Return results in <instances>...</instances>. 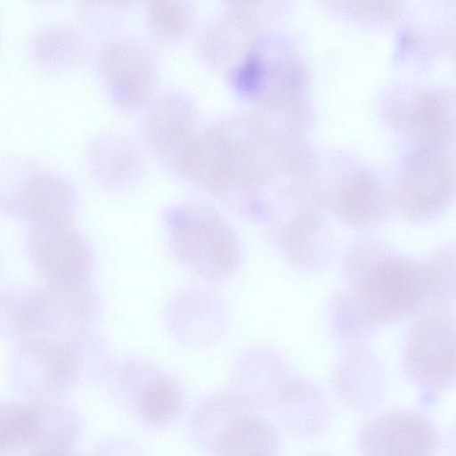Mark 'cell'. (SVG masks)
I'll use <instances>...</instances> for the list:
<instances>
[{
  "label": "cell",
  "instance_id": "6da1fadb",
  "mask_svg": "<svg viewBox=\"0 0 456 456\" xmlns=\"http://www.w3.org/2000/svg\"><path fill=\"white\" fill-rule=\"evenodd\" d=\"M273 145L262 117L233 112L200 130L175 173L233 208L254 211L270 179Z\"/></svg>",
  "mask_w": 456,
  "mask_h": 456
},
{
  "label": "cell",
  "instance_id": "7a4b0ae2",
  "mask_svg": "<svg viewBox=\"0 0 456 456\" xmlns=\"http://www.w3.org/2000/svg\"><path fill=\"white\" fill-rule=\"evenodd\" d=\"M450 263L392 254L383 244L362 242L348 254L346 275L353 286L355 320L370 329L399 321L448 289Z\"/></svg>",
  "mask_w": 456,
  "mask_h": 456
},
{
  "label": "cell",
  "instance_id": "3957f363",
  "mask_svg": "<svg viewBox=\"0 0 456 456\" xmlns=\"http://www.w3.org/2000/svg\"><path fill=\"white\" fill-rule=\"evenodd\" d=\"M166 221L173 252L190 271L215 282L235 273L241 243L216 208L200 201L182 202L167 210Z\"/></svg>",
  "mask_w": 456,
  "mask_h": 456
},
{
  "label": "cell",
  "instance_id": "277c9868",
  "mask_svg": "<svg viewBox=\"0 0 456 456\" xmlns=\"http://www.w3.org/2000/svg\"><path fill=\"white\" fill-rule=\"evenodd\" d=\"M97 70L120 111H139L154 99L159 61L146 44L127 38L105 43L98 53Z\"/></svg>",
  "mask_w": 456,
  "mask_h": 456
},
{
  "label": "cell",
  "instance_id": "5b68a950",
  "mask_svg": "<svg viewBox=\"0 0 456 456\" xmlns=\"http://www.w3.org/2000/svg\"><path fill=\"white\" fill-rule=\"evenodd\" d=\"M403 367L419 386L443 389L454 381L453 322L440 312H428L412 324L404 346Z\"/></svg>",
  "mask_w": 456,
  "mask_h": 456
},
{
  "label": "cell",
  "instance_id": "8992f818",
  "mask_svg": "<svg viewBox=\"0 0 456 456\" xmlns=\"http://www.w3.org/2000/svg\"><path fill=\"white\" fill-rule=\"evenodd\" d=\"M142 130L149 150L175 172L200 132L196 106L184 93L167 91L147 106Z\"/></svg>",
  "mask_w": 456,
  "mask_h": 456
},
{
  "label": "cell",
  "instance_id": "52a82bcc",
  "mask_svg": "<svg viewBox=\"0 0 456 456\" xmlns=\"http://www.w3.org/2000/svg\"><path fill=\"white\" fill-rule=\"evenodd\" d=\"M123 393L142 420L160 427L175 420L183 411L185 397L181 386L151 363L128 360L118 374Z\"/></svg>",
  "mask_w": 456,
  "mask_h": 456
},
{
  "label": "cell",
  "instance_id": "ba28073f",
  "mask_svg": "<svg viewBox=\"0 0 456 456\" xmlns=\"http://www.w3.org/2000/svg\"><path fill=\"white\" fill-rule=\"evenodd\" d=\"M439 435L422 415L397 411L370 422L359 436L363 456H436Z\"/></svg>",
  "mask_w": 456,
  "mask_h": 456
},
{
  "label": "cell",
  "instance_id": "9c48e42d",
  "mask_svg": "<svg viewBox=\"0 0 456 456\" xmlns=\"http://www.w3.org/2000/svg\"><path fill=\"white\" fill-rule=\"evenodd\" d=\"M36 265L54 285L77 290L88 279L91 255L84 240L66 224L37 225L31 238Z\"/></svg>",
  "mask_w": 456,
  "mask_h": 456
},
{
  "label": "cell",
  "instance_id": "30bf717a",
  "mask_svg": "<svg viewBox=\"0 0 456 456\" xmlns=\"http://www.w3.org/2000/svg\"><path fill=\"white\" fill-rule=\"evenodd\" d=\"M405 167L399 180L397 199L408 217H434L444 210L453 195V175L439 158L426 155Z\"/></svg>",
  "mask_w": 456,
  "mask_h": 456
},
{
  "label": "cell",
  "instance_id": "8fae6325",
  "mask_svg": "<svg viewBox=\"0 0 456 456\" xmlns=\"http://www.w3.org/2000/svg\"><path fill=\"white\" fill-rule=\"evenodd\" d=\"M248 3H231L203 33L200 50L211 68L228 74L257 42L258 20Z\"/></svg>",
  "mask_w": 456,
  "mask_h": 456
},
{
  "label": "cell",
  "instance_id": "7c38bea8",
  "mask_svg": "<svg viewBox=\"0 0 456 456\" xmlns=\"http://www.w3.org/2000/svg\"><path fill=\"white\" fill-rule=\"evenodd\" d=\"M275 238L289 259L305 268L321 265L330 249L326 224L310 208L297 210L285 221H278Z\"/></svg>",
  "mask_w": 456,
  "mask_h": 456
},
{
  "label": "cell",
  "instance_id": "4fadbf2b",
  "mask_svg": "<svg viewBox=\"0 0 456 456\" xmlns=\"http://www.w3.org/2000/svg\"><path fill=\"white\" fill-rule=\"evenodd\" d=\"M20 201L37 225H58L66 224L69 219L74 196L62 178L49 172H39L23 184Z\"/></svg>",
  "mask_w": 456,
  "mask_h": 456
},
{
  "label": "cell",
  "instance_id": "5bb4252c",
  "mask_svg": "<svg viewBox=\"0 0 456 456\" xmlns=\"http://www.w3.org/2000/svg\"><path fill=\"white\" fill-rule=\"evenodd\" d=\"M333 212L345 224L357 230H372L383 224L387 201L383 191L369 176L345 183L335 194Z\"/></svg>",
  "mask_w": 456,
  "mask_h": 456
},
{
  "label": "cell",
  "instance_id": "9a60e30c",
  "mask_svg": "<svg viewBox=\"0 0 456 456\" xmlns=\"http://www.w3.org/2000/svg\"><path fill=\"white\" fill-rule=\"evenodd\" d=\"M252 412L250 401L236 393L213 395L201 403L191 419L196 444L212 452L219 438L238 419Z\"/></svg>",
  "mask_w": 456,
  "mask_h": 456
},
{
  "label": "cell",
  "instance_id": "2e32d148",
  "mask_svg": "<svg viewBox=\"0 0 456 456\" xmlns=\"http://www.w3.org/2000/svg\"><path fill=\"white\" fill-rule=\"evenodd\" d=\"M279 447L275 427L253 412L238 419L215 444L214 456H274Z\"/></svg>",
  "mask_w": 456,
  "mask_h": 456
},
{
  "label": "cell",
  "instance_id": "e0dca14e",
  "mask_svg": "<svg viewBox=\"0 0 456 456\" xmlns=\"http://www.w3.org/2000/svg\"><path fill=\"white\" fill-rule=\"evenodd\" d=\"M95 166L110 186L119 189L140 178L143 160L130 141L118 134H109L96 147Z\"/></svg>",
  "mask_w": 456,
  "mask_h": 456
},
{
  "label": "cell",
  "instance_id": "ac0fdd59",
  "mask_svg": "<svg viewBox=\"0 0 456 456\" xmlns=\"http://www.w3.org/2000/svg\"><path fill=\"white\" fill-rule=\"evenodd\" d=\"M34 436L30 448L38 451H67L78 435L79 422L68 409L50 403L31 404Z\"/></svg>",
  "mask_w": 456,
  "mask_h": 456
},
{
  "label": "cell",
  "instance_id": "d6986e66",
  "mask_svg": "<svg viewBox=\"0 0 456 456\" xmlns=\"http://www.w3.org/2000/svg\"><path fill=\"white\" fill-rule=\"evenodd\" d=\"M146 26L157 39L175 43L187 37L194 26V12L185 2L157 0L144 9Z\"/></svg>",
  "mask_w": 456,
  "mask_h": 456
},
{
  "label": "cell",
  "instance_id": "ffe728a7",
  "mask_svg": "<svg viewBox=\"0 0 456 456\" xmlns=\"http://www.w3.org/2000/svg\"><path fill=\"white\" fill-rule=\"evenodd\" d=\"M34 416L31 404L0 403V456L31 446Z\"/></svg>",
  "mask_w": 456,
  "mask_h": 456
},
{
  "label": "cell",
  "instance_id": "44dd1931",
  "mask_svg": "<svg viewBox=\"0 0 456 456\" xmlns=\"http://www.w3.org/2000/svg\"><path fill=\"white\" fill-rule=\"evenodd\" d=\"M30 456H72L67 451H38Z\"/></svg>",
  "mask_w": 456,
  "mask_h": 456
}]
</instances>
